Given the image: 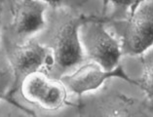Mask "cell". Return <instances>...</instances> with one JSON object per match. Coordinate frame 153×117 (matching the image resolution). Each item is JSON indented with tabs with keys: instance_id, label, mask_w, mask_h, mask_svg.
I'll return each mask as SVG.
<instances>
[{
	"instance_id": "cell-1",
	"label": "cell",
	"mask_w": 153,
	"mask_h": 117,
	"mask_svg": "<svg viewBox=\"0 0 153 117\" xmlns=\"http://www.w3.org/2000/svg\"><path fill=\"white\" fill-rule=\"evenodd\" d=\"M83 8H49L46 26L36 37L52 52V65L47 70L59 78L86 60L79 28L87 16Z\"/></svg>"
},
{
	"instance_id": "cell-2",
	"label": "cell",
	"mask_w": 153,
	"mask_h": 117,
	"mask_svg": "<svg viewBox=\"0 0 153 117\" xmlns=\"http://www.w3.org/2000/svg\"><path fill=\"white\" fill-rule=\"evenodd\" d=\"M77 99L70 95L61 79L52 77L45 70L27 75L12 95V100L17 103L21 100L27 101L34 114L35 108L46 113L70 108L78 115Z\"/></svg>"
},
{
	"instance_id": "cell-3",
	"label": "cell",
	"mask_w": 153,
	"mask_h": 117,
	"mask_svg": "<svg viewBox=\"0 0 153 117\" xmlns=\"http://www.w3.org/2000/svg\"><path fill=\"white\" fill-rule=\"evenodd\" d=\"M78 116H153V101L100 87L77 99Z\"/></svg>"
},
{
	"instance_id": "cell-4",
	"label": "cell",
	"mask_w": 153,
	"mask_h": 117,
	"mask_svg": "<svg viewBox=\"0 0 153 117\" xmlns=\"http://www.w3.org/2000/svg\"><path fill=\"white\" fill-rule=\"evenodd\" d=\"M105 18L102 14H88L79 28V36L86 59L113 71L120 66L123 54L120 42L107 31Z\"/></svg>"
},
{
	"instance_id": "cell-5",
	"label": "cell",
	"mask_w": 153,
	"mask_h": 117,
	"mask_svg": "<svg viewBox=\"0 0 153 117\" xmlns=\"http://www.w3.org/2000/svg\"><path fill=\"white\" fill-rule=\"evenodd\" d=\"M117 33L123 57L141 55L153 46V0H144L125 19L105 22Z\"/></svg>"
},
{
	"instance_id": "cell-6",
	"label": "cell",
	"mask_w": 153,
	"mask_h": 117,
	"mask_svg": "<svg viewBox=\"0 0 153 117\" xmlns=\"http://www.w3.org/2000/svg\"><path fill=\"white\" fill-rule=\"evenodd\" d=\"M2 51L14 75V91L29 73L47 70L52 65V52L37 37H31L22 43L2 40ZM12 94V95H13ZM12 98V96H11Z\"/></svg>"
},
{
	"instance_id": "cell-7",
	"label": "cell",
	"mask_w": 153,
	"mask_h": 117,
	"mask_svg": "<svg viewBox=\"0 0 153 117\" xmlns=\"http://www.w3.org/2000/svg\"><path fill=\"white\" fill-rule=\"evenodd\" d=\"M47 10L48 6L40 0H21L8 15L2 40L22 43L39 34L46 26Z\"/></svg>"
},
{
	"instance_id": "cell-8",
	"label": "cell",
	"mask_w": 153,
	"mask_h": 117,
	"mask_svg": "<svg viewBox=\"0 0 153 117\" xmlns=\"http://www.w3.org/2000/svg\"><path fill=\"white\" fill-rule=\"evenodd\" d=\"M113 76H120L135 83L126 75L121 63L115 70L108 71L98 63L88 59L84 60L68 73L62 75L59 79L65 84L70 95L74 98H79L85 94L98 90Z\"/></svg>"
},
{
	"instance_id": "cell-9",
	"label": "cell",
	"mask_w": 153,
	"mask_h": 117,
	"mask_svg": "<svg viewBox=\"0 0 153 117\" xmlns=\"http://www.w3.org/2000/svg\"><path fill=\"white\" fill-rule=\"evenodd\" d=\"M140 63V76L135 78L136 84L153 101V46L149 48L141 55L136 56Z\"/></svg>"
},
{
	"instance_id": "cell-10",
	"label": "cell",
	"mask_w": 153,
	"mask_h": 117,
	"mask_svg": "<svg viewBox=\"0 0 153 117\" xmlns=\"http://www.w3.org/2000/svg\"><path fill=\"white\" fill-rule=\"evenodd\" d=\"M14 91V75L10 66L7 63L4 54L0 58V101H10L12 100ZM17 103V101H16Z\"/></svg>"
},
{
	"instance_id": "cell-11",
	"label": "cell",
	"mask_w": 153,
	"mask_h": 117,
	"mask_svg": "<svg viewBox=\"0 0 153 117\" xmlns=\"http://www.w3.org/2000/svg\"><path fill=\"white\" fill-rule=\"evenodd\" d=\"M144 0H105V2L113 7L112 11L107 14L105 20L107 22L120 21L125 19L134 9Z\"/></svg>"
},
{
	"instance_id": "cell-12",
	"label": "cell",
	"mask_w": 153,
	"mask_h": 117,
	"mask_svg": "<svg viewBox=\"0 0 153 117\" xmlns=\"http://www.w3.org/2000/svg\"><path fill=\"white\" fill-rule=\"evenodd\" d=\"M49 8H83L86 0H40Z\"/></svg>"
},
{
	"instance_id": "cell-13",
	"label": "cell",
	"mask_w": 153,
	"mask_h": 117,
	"mask_svg": "<svg viewBox=\"0 0 153 117\" xmlns=\"http://www.w3.org/2000/svg\"><path fill=\"white\" fill-rule=\"evenodd\" d=\"M6 9L3 3L0 1V57L3 56V51H2V31H3V26L5 24V19H6Z\"/></svg>"
},
{
	"instance_id": "cell-14",
	"label": "cell",
	"mask_w": 153,
	"mask_h": 117,
	"mask_svg": "<svg viewBox=\"0 0 153 117\" xmlns=\"http://www.w3.org/2000/svg\"><path fill=\"white\" fill-rule=\"evenodd\" d=\"M0 1L3 3V5H4L6 9V14H7L6 16H8L11 11H12V9L21 1V0H0Z\"/></svg>"
},
{
	"instance_id": "cell-15",
	"label": "cell",
	"mask_w": 153,
	"mask_h": 117,
	"mask_svg": "<svg viewBox=\"0 0 153 117\" xmlns=\"http://www.w3.org/2000/svg\"><path fill=\"white\" fill-rule=\"evenodd\" d=\"M0 58H1V57H0Z\"/></svg>"
}]
</instances>
